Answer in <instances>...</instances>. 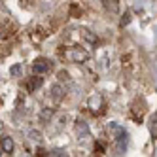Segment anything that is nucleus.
Returning a JSON list of instances; mask_svg holds the SVG:
<instances>
[{
	"mask_svg": "<svg viewBox=\"0 0 157 157\" xmlns=\"http://www.w3.org/2000/svg\"><path fill=\"white\" fill-rule=\"evenodd\" d=\"M87 57H89L87 51H83L80 48H74L70 51H66V59L72 61V63H83V61H87Z\"/></svg>",
	"mask_w": 157,
	"mask_h": 157,
	"instance_id": "nucleus-1",
	"label": "nucleus"
},
{
	"mask_svg": "<svg viewBox=\"0 0 157 157\" xmlns=\"http://www.w3.org/2000/svg\"><path fill=\"white\" fill-rule=\"evenodd\" d=\"M49 70V63L48 61H44V59H40V61H36L34 64H32V72H34V74H46Z\"/></svg>",
	"mask_w": 157,
	"mask_h": 157,
	"instance_id": "nucleus-2",
	"label": "nucleus"
},
{
	"mask_svg": "<svg viewBox=\"0 0 157 157\" xmlns=\"http://www.w3.org/2000/svg\"><path fill=\"white\" fill-rule=\"evenodd\" d=\"M100 106H102V97L100 95H95V97L89 98V108L91 110H98Z\"/></svg>",
	"mask_w": 157,
	"mask_h": 157,
	"instance_id": "nucleus-3",
	"label": "nucleus"
},
{
	"mask_svg": "<svg viewBox=\"0 0 157 157\" xmlns=\"http://www.w3.org/2000/svg\"><path fill=\"white\" fill-rule=\"evenodd\" d=\"M63 93H64V91H63V87H61L59 83H55V85L51 87V97H53L55 100H61V97H63Z\"/></svg>",
	"mask_w": 157,
	"mask_h": 157,
	"instance_id": "nucleus-4",
	"label": "nucleus"
},
{
	"mask_svg": "<svg viewBox=\"0 0 157 157\" xmlns=\"http://www.w3.org/2000/svg\"><path fill=\"white\" fill-rule=\"evenodd\" d=\"M2 151L4 153H12L13 151V142H12V138H2Z\"/></svg>",
	"mask_w": 157,
	"mask_h": 157,
	"instance_id": "nucleus-5",
	"label": "nucleus"
},
{
	"mask_svg": "<svg viewBox=\"0 0 157 157\" xmlns=\"http://www.w3.org/2000/svg\"><path fill=\"white\" fill-rule=\"evenodd\" d=\"M78 134H80V136H87L89 134V127H87V123H83V121H80L78 123Z\"/></svg>",
	"mask_w": 157,
	"mask_h": 157,
	"instance_id": "nucleus-6",
	"label": "nucleus"
},
{
	"mask_svg": "<svg viewBox=\"0 0 157 157\" xmlns=\"http://www.w3.org/2000/svg\"><path fill=\"white\" fill-rule=\"evenodd\" d=\"M40 85H42V78H38V74H36V78H32V80L29 82V89L34 91V89H38Z\"/></svg>",
	"mask_w": 157,
	"mask_h": 157,
	"instance_id": "nucleus-7",
	"label": "nucleus"
},
{
	"mask_svg": "<svg viewBox=\"0 0 157 157\" xmlns=\"http://www.w3.org/2000/svg\"><path fill=\"white\" fill-rule=\"evenodd\" d=\"M51 116H53V110H49V108H44V110L40 112V117H42V119H49Z\"/></svg>",
	"mask_w": 157,
	"mask_h": 157,
	"instance_id": "nucleus-8",
	"label": "nucleus"
},
{
	"mask_svg": "<svg viewBox=\"0 0 157 157\" xmlns=\"http://www.w3.org/2000/svg\"><path fill=\"white\" fill-rule=\"evenodd\" d=\"M151 136L153 138H157V116H153V119H151Z\"/></svg>",
	"mask_w": 157,
	"mask_h": 157,
	"instance_id": "nucleus-9",
	"label": "nucleus"
},
{
	"mask_svg": "<svg viewBox=\"0 0 157 157\" xmlns=\"http://www.w3.org/2000/svg\"><path fill=\"white\" fill-rule=\"evenodd\" d=\"M10 74H12V76H17V74H21V66H19V64H13L12 68H10Z\"/></svg>",
	"mask_w": 157,
	"mask_h": 157,
	"instance_id": "nucleus-10",
	"label": "nucleus"
},
{
	"mask_svg": "<svg viewBox=\"0 0 157 157\" xmlns=\"http://www.w3.org/2000/svg\"><path fill=\"white\" fill-rule=\"evenodd\" d=\"M30 138H32V140H40V132H38V131H32V132H30Z\"/></svg>",
	"mask_w": 157,
	"mask_h": 157,
	"instance_id": "nucleus-11",
	"label": "nucleus"
},
{
	"mask_svg": "<svg viewBox=\"0 0 157 157\" xmlns=\"http://www.w3.org/2000/svg\"><path fill=\"white\" fill-rule=\"evenodd\" d=\"M95 150H97L98 153H104V148H102V146H100V144H97V146H95Z\"/></svg>",
	"mask_w": 157,
	"mask_h": 157,
	"instance_id": "nucleus-12",
	"label": "nucleus"
},
{
	"mask_svg": "<svg viewBox=\"0 0 157 157\" xmlns=\"http://www.w3.org/2000/svg\"><path fill=\"white\" fill-rule=\"evenodd\" d=\"M85 38H87V40H89V42H97V38H95V36H93V34H85Z\"/></svg>",
	"mask_w": 157,
	"mask_h": 157,
	"instance_id": "nucleus-13",
	"label": "nucleus"
}]
</instances>
